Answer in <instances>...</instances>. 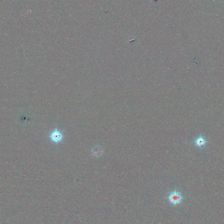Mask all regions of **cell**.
Listing matches in <instances>:
<instances>
[{"instance_id":"cell-1","label":"cell","mask_w":224,"mask_h":224,"mask_svg":"<svg viewBox=\"0 0 224 224\" xmlns=\"http://www.w3.org/2000/svg\"><path fill=\"white\" fill-rule=\"evenodd\" d=\"M51 139L53 142L55 143H58L62 141L63 136L62 135V133L58 130H55L53 131L51 135Z\"/></svg>"},{"instance_id":"cell-2","label":"cell","mask_w":224,"mask_h":224,"mask_svg":"<svg viewBox=\"0 0 224 224\" xmlns=\"http://www.w3.org/2000/svg\"><path fill=\"white\" fill-rule=\"evenodd\" d=\"M195 145L197 146L202 147V146H204L206 144V141L205 138L204 137H202V136H199L198 138H197V139L195 141Z\"/></svg>"}]
</instances>
